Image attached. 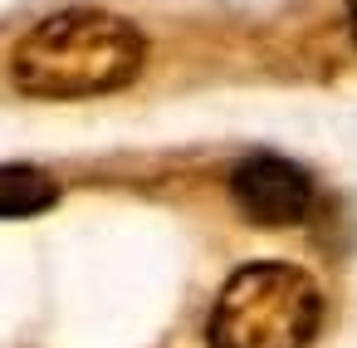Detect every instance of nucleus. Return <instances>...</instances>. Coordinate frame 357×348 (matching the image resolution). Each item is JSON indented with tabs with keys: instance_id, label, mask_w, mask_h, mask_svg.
I'll return each mask as SVG.
<instances>
[{
	"instance_id": "1",
	"label": "nucleus",
	"mask_w": 357,
	"mask_h": 348,
	"mask_svg": "<svg viewBox=\"0 0 357 348\" xmlns=\"http://www.w3.org/2000/svg\"><path fill=\"white\" fill-rule=\"evenodd\" d=\"M147 35L113 10H59L45 15L10 55V74L30 99L69 103V99H98L118 94L142 74Z\"/></svg>"
},
{
	"instance_id": "2",
	"label": "nucleus",
	"mask_w": 357,
	"mask_h": 348,
	"mask_svg": "<svg viewBox=\"0 0 357 348\" xmlns=\"http://www.w3.org/2000/svg\"><path fill=\"white\" fill-rule=\"evenodd\" d=\"M323 324V294L308 270L284 260L240 265L206 319L211 348H313Z\"/></svg>"
},
{
	"instance_id": "3",
	"label": "nucleus",
	"mask_w": 357,
	"mask_h": 348,
	"mask_svg": "<svg viewBox=\"0 0 357 348\" xmlns=\"http://www.w3.org/2000/svg\"><path fill=\"white\" fill-rule=\"evenodd\" d=\"M230 201L255 226H298L313 211V182L298 162L255 152L230 172Z\"/></svg>"
},
{
	"instance_id": "4",
	"label": "nucleus",
	"mask_w": 357,
	"mask_h": 348,
	"mask_svg": "<svg viewBox=\"0 0 357 348\" xmlns=\"http://www.w3.org/2000/svg\"><path fill=\"white\" fill-rule=\"evenodd\" d=\"M59 201V187L40 167H0V221L40 216Z\"/></svg>"
},
{
	"instance_id": "5",
	"label": "nucleus",
	"mask_w": 357,
	"mask_h": 348,
	"mask_svg": "<svg viewBox=\"0 0 357 348\" xmlns=\"http://www.w3.org/2000/svg\"><path fill=\"white\" fill-rule=\"evenodd\" d=\"M347 25H352V40H357V0H347Z\"/></svg>"
}]
</instances>
